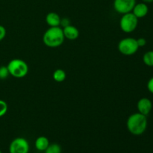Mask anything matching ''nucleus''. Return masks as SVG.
Returning a JSON list of instances; mask_svg holds the SVG:
<instances>
[{
	"mask_svg": "<svg viewBox=\"0 0 153 153\" xmlns=\"http://www.w3.org/2000/svg\"><path fill=\"white\" fill-rule=\"evenodd\" d=\"M148 121L146 116L139 113H134L128 117L126 122L127 129L134 135H141L146 130Z\"/></svg>",
	"mask_w": 153,
	"mask_h": 153,
	"instance_id": "obj_1",
	"label": "nucleus"
},
{
	"mask_svg": "<svg viewBox=\"0 0 153 153\" xmlns=\"http://www.w3.org/2000/svg\"><path fill=\"white\" fill-rule=\"evenodd\" d=\"M64 32L60 26L50 27L48 28L43 36V43L49 48H57L64 42Z\"/></svg>",
	"mask_w": 153,
	"mask_h": 153,
	"instance_id": "obj_2",
	"label": "nucleus"
},
{
	"mask_svg": "<svg viewBox=\"0 0 153 153\" xmlns=\"http://www.w3.org/2000/svg\"><path fill=\"white\" fill-rule=\"evenodd\" d=\"M10 76L16 79L25 77L28 73V66L25 61L19 58L12 59L7 65Z\"/></svg>",
	"mask_w": 153,
	"mask_h": 153,
	"instance_id": "obj_3",
	"label": "nucleus"
},
{
	"mask_svg": "<svg viewBox=\"0 0 153 153\" xmlns=\"http://www.w3.org/2000/svg\"><path fill=\"white\" fill-rule=\"evenodd\" d=\"M117 48L121 54L129 56L134 55L137 52L139 46L136 39L133 37H126L119 42Z\"/></svg>",
	"mask_w": 153,
	"mask_h": 153,
	"instance_id": "obj_4",
	"label": "nucleus"
},
{
	"mask_svg": "<svg viewBox=\"0 0 153 153\" xmlns=\"http://www.w3.org/2000/svg\"><path fill=\"white\" fill-rule=\"evenodd\" d=\"M138 19L131 12L123 14L120 20V27L125 33H131L137 28Z\"/></svg>",
	"mask_w": 153,
	"mask_h": 153,
	"instance_id": "obj_5",
	"label": "nucleus"
},
{
	"mask_svg": "<svg viewBox=\"0 0 153 153\" xmlns=\"http://www.w3.org/2000/svg\"><path fill=\"white\" fill-rule=\"evenodd\" d=\"M29 143L24 137H16L13 139L9 146V153H28Z\"/></svg>",
	"mask_w": 153,
	"mask_h": 153,
	"instance_id": "obj_6",
	"label": "nucleus"
},
{
	"mask_svg": "<svg viewBox=\"0 0 153 153\" xmlns=\"http://www.w3.org/2000/svg\"><path fill=\"white\" fill-rule=\"evenodd\" d=\"M136 4V0H114V8L115 11L120 14L130 13Z\"/></svg>",
	"mask_w": 153,
	"mask_h": 153,
	"instance_id": "obj_7",
	"label": "nucleus"
},
{
	"mask_svg": "<svg viewBox=\"0 0 153 153\" xmlns=\"http://www.w3.org/2000/svg\"><path fill=\"white\" fill-rule=\"evenodd\" d=\"M137 108L139 113L142 114L145 116H147L152 111V103L149 99L146 98V97H143V98L140 99L138 100Z\"/></svg>",
	"mask_w": 153,
	"mask_h": 153,
	"instance_id": "obj_8",
	"label": "nucleus"
},
{
	"mask_svg": "<svg viewBox=\"0 0 153 153\" xmlns=\"http://www.w3.org/2000/svg\"><path fill=\"white\" fill-rule=\"evenodd\" d=\"M148 12H149V7H148L147 4L144 2H140L136 3L134 7H133L131 13L137 19H140V18L145 17L147 15Z\"/></svg>",
	"mask_w": 153,
	"mask_h": 153,
	"instance_id": "obj_9",
	"label": "nucleus"
},
{
	"mask_svg": "<svg viewBox=\"0 0 153 153\" xmlns=\"http://www.w3.org/2000/svg\"><path fill=\"white\" fill-rule=\"evenodd\" d=\"M63 32H64V37L68 40H74L79 37V31L76 27L74 25H70L68 26L63 28Z\"/></svg>",
	"mask_w": 153,
	"mask_h": 153,
	"instance_id": "obj_10",
	"label": "nucleus"
},
{
	"mask_svg": "<svg viewBox=\"0 0 153 153\" xmlns=\"http://www.w3.org/2000/svg\"><path fill=\"white\" fill-rule=\"evenodd\" d=\"M61 19L59 15L55 12H50L46 16V22L47 25L50 27L60 26Z\"/></svg>",
	"mask_w": 153,
	"mask_h": 153,
	"instance_id": "obj_11",
	"label": "nucleus"
},
{
	"mask_svg": "<svg viewBox=\"0 0 153 153\" xmlns=\"http://www.w3.org/2000/svg\"><path fill=\"white\" fill-rule=\"evenodd\" d=\"M49 139L47 138L45 136H40V137H37L35 140V148L38 151H42V152H44L46 149V148L49 146Z\"/></svg>",
	"mask_w": 153,
	"mask_h": 153,
	"instance_id": "obj_12",
	"label": "nucleus"
},
{
	"mask_svg": "<svg viewBox=\"0 0 153 153\" xmlns=\"http://www.w3.org/2000/svg\"><path fill=\"white\" fill-rule=\"evenodd\" d=\"M66 76H67V75H66L65 71L62 69H57L52 75L53 79L57 82H64L66 79Z\"/></svg>",
	"mask_w": 153,
	"mask_h": 153,
	"instance_id": "obj_13",
	"label": "nucleus"
},
{
	"mask_svg": "<svg viewBox=\"0 0 153 153\" xmlns=\"http://www.w3.org/2000/svg\"><path fill=\"white\" fill-rule=\"evenodd\" d=\"M143 61L145 65L148 67H153V50L147 51L143 56Z\"/></svg>",
	"mask_w": 153,
	"mask_h": 153,
	"instance_id": "obj_14",
	"label": "nucleus"
},
{
	"mask_svg": "<svg viewBox=\"0 0 153 153\" xmlns=\"http://www.w3.org/2000/svg\"><path fill=\"white\" fill-rule=\"evenodd\" d=\"M45 153H61V147L58 143H52L44 151Z\"/></svg>",
	"mask_w": 153,
	"mask_h": 153,
	"instance_id": "obj_15",
	"label": "nucleus"
},
{
	"mask_svg": "<svg viewBox=\"0 0 153 153\" xmlns=\"http://www.w3.org/2000/svg\"><path fill=\"white\" fill-rule=\"evenodd\" d=\"M9 75H10V73H9L7 66H1L0 67V79H1V80L6 79L8 77Z\"/></svg>",
	"mask_w": 153,
	"mask_h": 153,
	"instance_id": "obj_16",
	"label": "nucleus"
},
{
	"mask_svg": "<svg viewBox=\"0 0 153 153\" xmlns=\"http://www.w3.org/2000/svg\"><path fill=\"white\" fill-rule=\"evenodd\" d=\"M7 108L8 107H7V104L6 103V102L2 100H0V117L5 115L7 111Z\"/></svg>",
	"mask_w": 153,
	"mask_h": 153,
	"instance_id": "obj_17",
	"label": "nucleus"
},
{
	"mask_svg": "<svg viewBox=\"0 0 153 153\" xmlns=\"http://www.w3.org/2000/svg\"><path fill=\"white\" fill-rule=\"evenodd\" d=\"M70 25V19L67 17H64L61 19V23H60V25L62 26L63 28H65V27L68 26V25Z\"/></svg>",
	"mask_w": 153,
	"mask_h": 153,
	"instance_id": "obj_18",
	"label": "nucleus"
},
{
	"mask_svg": "<svg viewBox=\"0 0 153 153\" xmlns=\"http://www.w3.org/2000/svg\"><path fill=\"white\" fill-rule=\"evenodd\" d=\"M137 40V45H138L139 48L140 47H143V46H146V40L143 37H140L138 39H136Z\"/></svg>",
	"mask_w": 153,
	"mask_h": 153,
	"instance_id": "obj_19",
	"label": "nucleus"
},
{
	"mask_svg": "<svg viewBox=\"0 0 153 153\" xmlns=\"http://www.w3.org/2000/svg\"><path fill=\"white\" fill-rule=\"evenodd\" d=\"M6 36V29L3 25H0V42L3 40V39Z\"/></svg>",
	"mask_w": 153,
	"mask_h": 153,
	"instance_id": "obj_20",
	"label": "nucleus"
},
{
	"mask_svg": "<svg viewBox=\"0 0 153 153\" xmlns=\"http://www.w3.org/2000/svg\"><path fill=\"white\" fill-rule=\"evenodd\" d=\"M147 89L151 94H153V77L151 78L147 82Z\"/></svg>",
	"mask_w": 153,
	"mask_h": 153,
	"instance_id": "obj_21",
	"label": "nucleus"
},
{
	"mask_svg": "<svg viewBox=\"0 0 153 153\" xmlns=\"http://www.w3.org/2000/svg\"><path fill=\"white\" fill-rule=\"evenodd\" d=\"M142 2H144L146 4H149V3L153 2V0H142Z\"/></svg>",
	"mask_w": 153,
	"mask_h": 153,
	"instance_id": "obj_22",
	"label": "nucleus"
},
{
	"mask_svg": "<svg viewBox=\"0 0 153 153\" xmlns=\"http://www.w3.org/2000/svg\"><path fill=\"white\" fill-rule=\"evenodd\" d=\"M0 153H2V152H1V150H0Z\"/></svg>",
	"mask_w": 153,
	"mask_h": 153,
	"instance_id": "obj_23",
	"label": "nucleus"
}]
</instances>
